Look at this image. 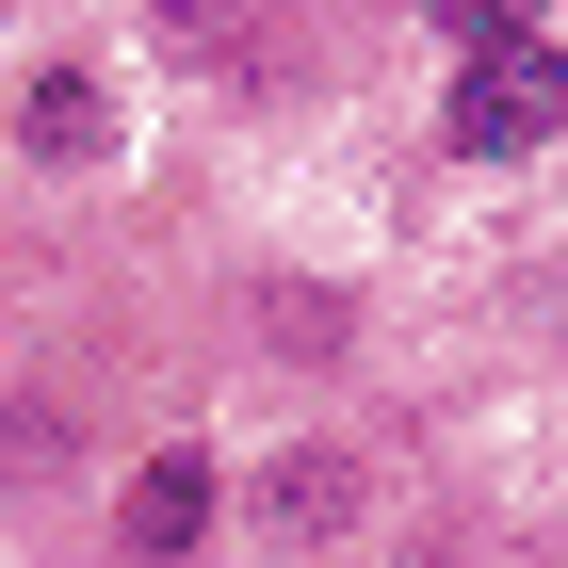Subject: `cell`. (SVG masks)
<instances>
[{
	"instance_id": "6da1fadb",
	"label": "cell",
	"mask_w": 568,
	"mask_h": 568,
	"mask_svg": "<svg viewBox=\"0 0 568 568\" xmlns=\"http://www.w3.org/2000/svg\"><path fill=\"white\" fill-rule=\"evenodd\" d=\"M552 131H568V49L552 33L455 49V98H438V146H455V163H536Z\"/></svg>"
},
{
	"instance_id": "7a4b0ae2",
	"label": "cell",
	"mask_w": 568,
	"mask_h": 568,
	"mask_svg": "<svg viewBox=\"0 0 568 568\" xmlns=\"http://www.w3.org/2000/svg\"><path fill=\"white\" fill-rule=\"evenodd\" d=\"M244 520H261L276 552H342V536L374 520V455H357V438H276L261 471H244Z\"/></svg>"
},
{
	"instance_id": "3957f363",
	"label": "cell",
	"mask_w": 568,
	"mask_h": 568,
	"mask_svg": "<svg viewBox=\"0 0 568 568\" xmlns=\"http://www.w3.org/2000/svg\"><path fill=\"white\" fill-rule=\"evenodd\" d=\"M212 520H227V471L195 455V438H163V455L131 471V568H195Z\"/></svg>"
},
{
	"instance_id": "277c9868",
	"label": "cell",
	"mask_w": 568,
	"mask_h": 568,
	"mask_svg": "<svg viewBox=\"0 0 568 568\" xmlns=\"http://www.w3.org/2000/svg\"><path fill=\"white\" fill-rule=\"evenodd\" d=\"M17 146H33V163H114V82H98V65H49V82L17 98Z\"/></svg>"
},
{
	"instance_id": "5b68a950",
	"label": "cell",
	"mask_w": 568,
	"mask_h": 568,
	"mask_svg": "<svg viewBox=\"0 0 568 568\" xmlns=\"http://www.w3.org/2000/svg\"><path fill=\"white\" fill-rule=\"evenodd\" d=\"M65 455H82V423H65V390H0V471H17V487H49Z\"/></svg>"
},
{
	"instance_id": "8992f818",
	"label": "cell",
	"mask_w": 568,
	"mask_h": 568,
	"mask_svg": "<svg viewBox=\"0 0 568 568\" xmlns=\"http://www.w3.org/2000/svg\"><path fill=\"white\" fill-rule=\"evenodd\" d=\"M423 33H455V49H504V33H552V0H406Z\"/></svg>"
},
{
	"instance_id": "52a82bcc",
	"label": "cell",
	"mask_w": 568,
	"mask_h": 568,
	"mask_svg": "<svg viewBox=\"0 0 568 568\" xmlns=\"http://www.w3.org/2000/svg\"><path fill=\"white\" fill-rule=\"evenodd\" d=\"M261 325H276V342H293V357H342V293H276Z\"/></svg>"
},
{
	"instance_id": "ba28073f",
	"label": "cell",
	"mask_w": 568,
	"mask_h": 568,
	"mask_svg": "<svg viewBox=\"0 0 568 568\" xmlns=\"http://www.w3.org/2000/svg\"><path fill=\"white\" fill-rule=\"evenodd\" d=\"M163 49H195V65H227V0H163Z\"/></svg>"
}]
</instances>
